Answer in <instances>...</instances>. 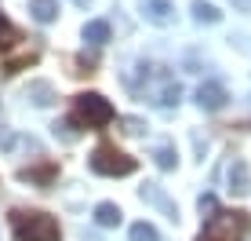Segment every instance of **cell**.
Masks as SVG:
<instances>
[{"instance_id": "cell-1", "label": "cell", "mask_w": 251, "mask_h": 241, "mask_svg": "<svg viewBox=\"0 0 251 241\" xmlns=\"http://www.w3.org/2000/svg\"><path fill=\"white\" fill-rule=\"evenodd\" d=\"M7 223H11V234L15 241H58L62 238V227H58L55 216H48V212H25V209H15L11 216H7Z\"/></svg>"}, {"instance_id": "cell-2", "label": "cell", "mask_w": 251, "mask_h": 241, "mask_svg": "<svg viewBox=\"0 0 251 241\" xmlns=\"http://www.w3.org/2000/svg\"><path fill=\"white\" fill-rule=\"evenodd\" d=\"M113 117H117L113 102H109L106 95H99V91H84V95H76L73 110H69V120H73L80 132H84V128H88V132H102Z\"/></svg>"}, {"instance_id": "cell-3", "label": "cell", "mask_w": 251, "mask_h": 241, "mask_svg": "<svg viewBox=\"0 0 251 241\" xmlns=\"http://www.w3.org/2000/svg\"><path fill=\"white\" fill-rule=\"evenodd\" d=\"M88 168L95 172V176L117 179V176H131V172L138 168V161L127 157L124 150H117L113 143H99V146L91 150V157H88Z\"/></svg>"}, {"instance_id": "cell-4", "label": "cell", "mask_w": 251, "mask_h": 241, "mask_svg": "<svg viewBox=\"0 0 251 241\" xmlns=\"http://www.w3.org/2000/svg\"><path fill=\"white\" fill-rule=\"evenodd\" d=\"M248 212H215V216H207L197 241H237L248 230Z\"/></svg>"}, {"instance_id": "cell-5", "label": "cell", "mask_w": 251, "mask_h": 241, "mask_svg": "<svg viewBox=\"0 0 251 241\" xmlns=\"http://www.w3.org/2000/svg\"><path fill=\"white\" fill-rule=\"evenodd\" d=\"M226 99H229V91H226V84H219V81H204L201 88H197V106L201 110H222Z\"/></svg>"}, {"instance_id": "cell-6", "label": "cell", "mask_w": 251, "mask_h": 241, "mask_svg": "<svg viewBox=\"0 0 251 241\" xmlns=\"http://www.w3.org/2000/svg\"><path fill=\"white\" fill-rule=\"evenodd\" d=\"M19 179H22V183H33V186H44V190H48V186L58 179V165H55V161H40V165L22 168Z\"/></svg>"}, {"instance_id": "cell-7", "label": "cell", "mask_w": 251, "mask_h": 241, "mask_svg": "<svg viewBox=\"0 0 251 241\" xmlns=\"http://www.w3.org/2000/svg\"><path fill=\"white\" fill-rule=\"evenodd\" d=\"M142 19L153 26H171L175 22V4H168V0H142Z\"/></svg>"}, {"instance_id": "cell-8", "label": "cell", "mask_w": 251, "mask_h": 241, "mask_svg": "<svg viewBox=\"0 0 251 241\" xmlns=\"http://www.w3.org/2000/svg\"><path fill=\"white\" fill-rule=\"evenodd\" d=\"M138 194H142V201L157 205V209H160V212H164V216H168V219H178V205H175V201H171L168 194L160 190V183H146V186H142V190H138Z\"/></svg>"}, {"instance_id": "cell-9", "label": "cell", "mask_w": 251, "mask_h": 241, "mask_svg": "<svg viewBox=\"0 0 251 241\" xmlns=\"http://www.w3.org/2000/svg\"><path fill=\"white\" fill-rule=\"evenodd\" d=\"M120 219H124L120 205H113V201H99L95 205V223H99V227H120Z\"/></svg>"}, {"instance_id": "cell-10", "label": "cell", "mask_w": 251, "mask_h": 241, "mask_svg": "<svg viewBox=\"0 0 251 241\" xmlns=\"http://www.w3.org/2000/svg\"><path fill=\"white\" fill-rule=\"evenodd\" d=\"M109 37H113V30H109L106 19H91L88 26H84V40H88V44H95V48H102Z\"/></svg>"}, {"instance_id": "cell-11", "label": "cell", "mask_w": 251, "mask_h": 241, "mask_svg": "<svg viewBox=\"0 0 251 241\" xmlns=\"http://www.w3.org/2000/svg\"><path fill=\"white\" fill-rule=\"evenodd\" d=\"M229 190L233 194H248L251 190V179H248V161H233L229 165Z\"/></svg>"}, {"instance_id": "cell-12", "label": "cell", "mask_w": 251, "mask_h": 241, "mask_svg": "<svg viewBox=\"0 0 251 241\" xmlns=\"http://www.w3.org/2000/svg\"><path fill=\"white\" fill-rule=\"evenodd\" d=\"M29 15H33L40 26L55 22V19H58V0H29Z\"/></svg>"}, {"instance_id": "cell-13", "label": "cell", "mask_w": 251, "mask_h": 241, "mask_svg": "<svg viewBox=\"0 0 251 241\" xmlns=\"http://www.w3.org/2000/svg\"><path fill=\"white\" fill-rule=\"evenodd\" d=\"M25 99H29L33 106H48V102L55 99V88H51L48 81H33L29 88H25Z\"/></svg>"}, {"instance_id": "cell-14", "label": "cell", "mask_w": 251, "mask_h": 241, "mask_svg": "<svg viewBox=\"0 0 251 241\" xmlns=\"http://www.w3.org/2000/svg\"><path fill=\"white\" fill-rule=\"evenodd\" d=\"M153 161H157V168H160V172H171V168L178 165V150H175V146H171V143H164V146H157V153H153Z\"/></svg>"}, {"instance_id": "cell-15", "label": "cell", "mask_w": 251, "mask_h": 241, "mask_svg": "<svg viewBox=\"0 0 251 241\" xmlns=\"http://www.w3.org/2000/svg\"><path fill=\"white\" fill-rule=\"evenodd\" d=\"M193 19L197 22H222V11L207 0H193Z\"/></svg>"}, {"instance_id": "cell-16", "label": "cell", "mask_w": 251, "mask_h": 241, "mask_svg": "<svg viewBox=\"0 0 251 241\" xmlns=\"http://www.w3.org/2000/svg\"><path fill=\"white\" fill-rule=\"evenodd\" d=\"M19 40H22V33L15 30V26L4 19V15H0V51H11L15 44H19Z\"/></svg>"}, {"instance_id": "cell-17", "label": "cell", "mask_w": 251, "mask_h": 241, "mask_svg": "<svg viewBox=\"0 0 251 241\" xmlns=\"http://www.w3.org/2000/svg\"><path fill=\"white\" fill-rule=\"evenodd\" d=\"M51 132H55V135H58L62 143H76V139H80V128H76V124H73L69 117L55 120V124H51Z\"/></svg>"}, {"instance_id": "cell-18", "label": "cell", "mask_w": 251, "mask_h": 241, "mask_svg": "<svg viewBox=\"0 0 251 241\" xmlns=\"http://www.w3.org/2000/svg\"><path fill=\"white\" fill-rule=\"evenodd\" d=\"M127 234H131V241H160V234H157V227H153V223H131V230H127Z\"/></svg>"}, {"instance_id": "cell-19", "label": "cell", "mask_w": 251, "mask_h": 241, "mask_svg": "<svg viewBox=\"0 0 251 241\" xmlns=\"http://www.w3.org/2000/svg\"><path fill=\"white\" fill-rule=\"evenodd\" d=\"M33 62H37V51H25V55H19V59H7L4 73L11 77V73H19V70H25V66H33Z\"/></svg>"}, {"instance_id": "cell-20", "label": "cell", "mask_w": 251, "mask_h": 241, "mask_svg": "<svg viewBox=\"0 0 251 241\" xmlns=\"http://www.w3.org/2000/svg\"><path fill=\"white\" fill-rule=\"evenodd\" d=\"M197 209H201V216H215V212H219V201H215L211 194H201V201H197Z\"/></svg>"}, {"instance_id": "cell-21", "label": "cell", "mask_w": 251, "mask_h": 241, "mask_svg": "<svg viewBox=\"0 0 251 241\" xmlns=\"http://www.w3.org/2000/svg\"><path fill=\"white\" fill-rule=\"evenodd\" d=\"M124 132H127V135H142V132H146V124H142L138 117H124Z\"/></svg>"}, {"instance_id": "cell-22", "label": "cell", "mask_w": 251, "mask_h": 241, "mask_svg": "<svg viewBox=\"0 0 251 241\" xmlns=\"http://www.w3.org/2000/svg\"><path fill=\"white\" fill-rule=\"evenodd\" d=\"M15 143H19V139H15V132H11V128H4V124H0V150H11Z\"/></svg>"}, {"instance_id": "cell-23", "label": "cell", "mask_w": 251, "mask_h": 241, "mask_svg": "<svg viewBox=\"0 0 251 241\" xmlns=\"http://www.w3.org/2000/svg\"><path fill=\"white\" fill-rule=\"evenodd\" d=\"M233 4H237L240 11H251V0H233Z\"/></svg>"}]
</instances>
